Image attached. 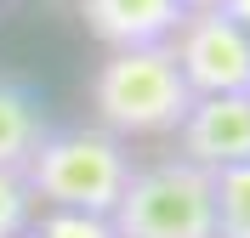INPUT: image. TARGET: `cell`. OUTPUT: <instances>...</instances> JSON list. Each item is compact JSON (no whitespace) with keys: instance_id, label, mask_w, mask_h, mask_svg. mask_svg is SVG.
<instances>
[{"instance_id":"cell-10","label":"cell","mask_w":250,"mask_h":238,"mask_svg":"<svg viewBox=\"0 0 250 238\" xmlns=\"http://www.w3.org/2000/svg\"><path fill=\"white\" fill-rule=\"evenodd\" d=\"M40 238H114V233L97 216H62V210H51L46 221H40Z\"/></svg>"},{"instance_id":"cell-8","label":"cell","mask_w":250,"mask_h":238,"mask_svg":"<svg viewBox=\"0 0 250 238\" xmlns=\"http://www.w3.org/2000/svg\"><path fill=\"white\" fill-rule=\"evenodd\" d=\"M210 216H216V238H250V165L210 176Z\"/></svg>"},{"instance_id":"cell-9","label":"cell","mask_w":250,"mask_h":238,"mask_svg":"<svg viewBox=\"0 0 250 238\" xmlns=\"http://www.w3.org/2000/svg\"><path fill=\"white\" fill-rule=\"evenodd\" d=\"M34 221V199L17 170H0V238H23Z\"/></svg>"},{"instance_id":"cell-3","label":"cell","mask_w":250,"mask_h":238,"mask_svg":"<svg viewBox=\"0 0 250 238\" xmlns=\"http://www.w3.org/2000/svg\"><path fill=\"white\" fill-rule=\"evenodd\" d=\"M114 238H216L210 216V170L165 159L148 170H131L120 204L108 216Z\"/></svg>"},{"instance_id":"cell-5","label":"cell","mask_w":250,"mask_h":238,"mask_svg":"<svg viewBox=\"0 0 250 238\" xmlns=\"http://www.w3.org/2000/svg\"><path fill=\"white\" fill-rule=\"evenodd\" d=\"M182 159L199 170H233L250 165V96H193L188 119L176 125Z\"/></svg>"},{"instance_id":"cell-11","label":"cell","mask_w":250,"mask_h":238,"mask_svg":"<svg viewBox=\"0 0 250 238\" xmlns=\"http://www.w3.org/2000/svg\"><path fill=\"white\" fill-rule=\"evenodd\" d=\"M188 12H216V6H228V0H182Z\"/></svg>"},{"instance_id":"cell-4","label":"cell","mask_w":250,"mask_h":238,"mask_svg":"<svg viewBox=\"0 0 250 238\" xmlns=\"http://www.w3.org/2000/svg\"><path fill=\"white\" fill-rule=\"evenodd\" d=\"M165 46L193 96H250V29L228 12H188Z\"/></svg>"},{"instance_id":"cell-7","label":"cell","mask_w":250,"mask_h":238,"mask_svg":"<svg viewBox=\"0 0 250 238\" xmlns=\"http://www.w3.org/2000/svg\"><path fill=\"white\" fill-rule=\"evenodd\" d=\"M46 136V119H40V102H34L23 85L0 79V170H23L29 153Z\"/></svg>"},{"instance_id":"cell-6","label":"cell","mask_w":250,"mask_h":238,"mask_svg":"<svg viewBox=\"0 0 250 238\" xmlns=\"http://www.w3.org/2000/svg\"><path fill=\"white\" fill-rule=\"evenodd\" d=\"M85 29L108 51H137V46H165L176 23L188 17L182 0H85Z\"/></svg>"},{"instance_id":"cell-2","label":"cell","mask_w":250,"mask_h":238,"mask_svg":"<svg viewBox=\"0 0 250 238\" xmlns=\"http://www.w3.org/2000/svg\"><path fill=\"white\" fill-rule=\"evenodd\" d=\"M91 108L108 136H171L193 108L182 68L171 46H137V51H108L91 74Z\"/></svg>"},{"instance_id":"cell-1","label":"cell","mask_w":250,"mask_h":238,"mask_svg":"<svg viewBox=\"0 0 250 238\" xmlns=\"http://www.w3.org/2000/svg\"><path fill=\"white\" fill-rule=\"evenodd\" d=\"M17 176H23L29 199H40L46 210L108 221L131 182V153L108 130H46Z\"/></svg>"}]
</instances>
